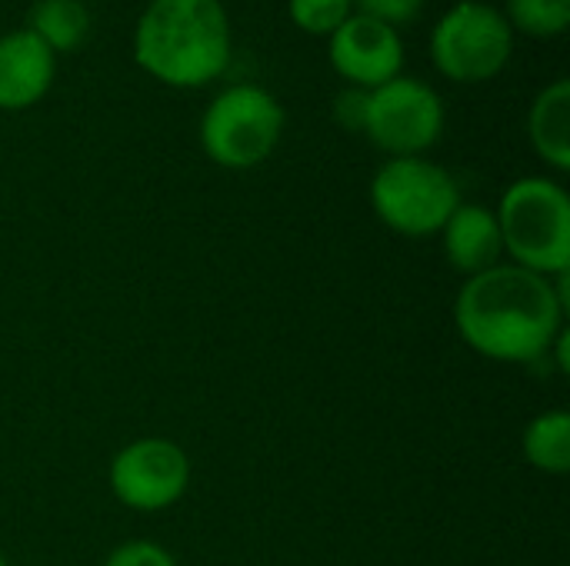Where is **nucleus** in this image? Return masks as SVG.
Instances as JSON below:
<instances>
[{"instance_id": "1", "label": "nucleus", "mask_w": 570, "mask_h": 566, "mask_svg": "<svg viewBox=\"0 0 570 566\" xmlns=\"http://www.w3.org/2000/svg\"><path fill=\"white\" fill-rule=\"evenodd\" d=\"M568 307V274L541 277L518 264H498L461 284L454 327L484 360L538 364L551 357Z\"/></svg>"}, {"instance_id": "2", "label": "nucleus", "mask_w": 570, "mask_h": 566, "mask_svg": "<svg viewBox=\"0 0 570 566\" xmlns=\"http://www.w3.org/2000/svg\"><path fill=\"white\" fill-rule=\"evenodd\" d=\"M130 50L134 63L164 87H207L230 67V13L224 0H150L134 23Z\"/></svg>"}, {"instance_id": "3", "label": "nucleus", "mask_w": 570, "mask_h": 566, "mask_svg": "<svg viewBox=\"0 0 570 566\" xmlns=\"http://www.w3.org/2000/svg\"><path fill=\"white\" fill-rule=\"evenodd\" d=\"M504 254L541 277L570 270V197L554 177H518L494 210Z\"/></svg>"}, {"instance_id": "4", "label": "nucleus", "mask_w": 570, "mask_h": 566, "mask_svg": "<svg viewBox=\"0 0 570 566\" xmlns=\"http://www.w3.org/2000/svg\"><path fill=\"white\" fill-rule=\"evenodd\" d=\"M287 113L261 83H230L210 97L200 113L197 137L204 153L224 170L261 167L284 137Z\"/></svg>"}, {"instance_id": "5", "label": "nucleus", "mask_w": 570, "mask_h": 566, "mask_svg": "<svg viewBox=\"0 0 570 566\" xmlns=\"http://www.w3.org/2000/svg\"><path fill=\"white\" fill-rule=\"evenodd\" d=\"M461 203L454 173L431 157H387L371 177L374 217L401 237H434Z\"/></svg>"}, {"instance_id": "6", "label": "nucleus", "mask_w": 570, "mask_h": 566, "mask_svg": "<svg viewBox=\"0 0 570 566\" xmlns=\"http://www.w3.org/2000/svg\"><path fill=\"white\" fill-rule=\"evenodd\" d=\"M514 37L501 7L488 0H458L431 27L428 53L441 77L454 83H484L511 63Z\"/></svg>"}, {"instance_id": "7", "label": "nucleus", "mask_w": 570, "mask_h": 566, "mask_svg": "<svg viewBox=\"0 0 570 566\" xmlns=\"http://www.w3.org/2000/svg\"><path fill=\"white\" fill-rule=\"evenodd\" d=\"M444 100L421 77L401 73L367 90L364 137L387 157H428L444 137Z\"/></svg>"}, {"instance_id": "8", "label": "nucleus", "mask_w": 570, "mask_h": 566, "mask_svg": "<svg viewBox=\"0 0 570 566\" xmlns=\"http://www.w3.org/2000/svg\"><path fill=\"white\" fill-rule=\"evenodd\" d=\"M110 494L137 514L170 510L190 487V457L167 437H140L120 447L107 467Z\"/></svg>"}, {"instance_id": "9", "label": "nucleus", "mask_w": 570, "mask_h": 566, "mask_svg": "<svg viewBox=\"0 0 570 566\" xmlns=\"http://www.w3.org/2000/svg\"><path fill=\"white\" fill-rule=\"evenodd\" d=\"M327 60L347 87L374 90L404 73V40L401 30L364 13H351L327 37Z\"/></svg>"}, {"instance_id": "10", "label": "nucleus", "mask_w": 570, "mask_h": 566, "mask_svg": "<svg viewBox=\"0 0 570 566\" xmlns=\"http://www.w3.org/2000/svg\"><path fill=\"white\" fill-rule=\"evenodd\" d=\"M57 77V53L27 27L0 33V110L37 107Z\"/></svg>"}, {"instance_id": "11", "label": "nucleus", "mask_w": 570, "mask_h": 566, "mask_svg": "<svg viewBox=\"0 0 570 566\" xmlns=\"http://www.w3.org/2000/svg\"><path fill=\"white\" fill-rule=\"evenodd\" d=\"M441 244L448 264L468 280L478 277L491 267L501 264L504 244H501V227L491 207L484 203H458V210L448 217L441 227Z\"/></svg>"}, {"instance_id": "12", "label": "nucleus", "mask_w": 570, "mask_h": 566, "mask_svg": "<svg viewBox=\"0 0 570 566\" xmlns=\"http://www.w3.org/2000/svg\"><path fill=\"white\" fill-rule=\"evenodd\" d=\"M528 140L534 153L558 173L570 170V80L548 83L528 110Z\"/></svg>"}, {"instance_id": "13", "label": "nucleus", "mask_w": 570, "mask_h": 566, "mask_svg": "<svg viewBox=\"0 0 570 566\" xmlns=\"http://www.w3.org/2000/svg\"><path fill=\"white\" fill-rule=\"evenodd\" d=\"M23 27L57 57L73 53L90 37V7L83 0H33Z\"/></svg>"}, {"instance_id": "14", "label": "nucleus", "mask_w": 570, "mask_h": 566, "mask_svg": "<svg viewBox=\"0 0 570 566\" xmlns=\"http://www.w3.org/2000/svg\"><path fill=\"white\" fill-rule=\"evenodd\" d=\"M524 460L548 474L564 477L570 470V414L568 410H544L538 414L521 434Z\"/></svg>"}, {"instance_id": "15", "label": "nucleus", "mask_w": 570, "mask_h": 566, "mask_svg": "<svg viewBox=\"0 0 570 566\" xmlns=\"http://www.w3.org/2000/svg\"><path fill=\"white\" fill-rule=\"evenodd\" d=\"M514 33L551 40L570 27V0H508L501 7Z\"/></svg>"}, {"instance_id": "16", "label": "nucleus", "mask_w": 570, "mask_h": 566, "mask_svg": "<svg viewBox=\"0 0 570 566\" xmlns=\"http://www.w3.org/2000/svg\"><path fill=\"white\" fill-rule=\"evenodd\" d=\"M354 13V0H287V17L311 37H331Z\"/></svg>"}, {"instance_id": "17", "label": "nucleus", "mask_w": 570, "mask_h": 566, "mask_svg": "<svg viewBox=\"0 0 570 566\" xmlns=\"http://www.w3.org/2000/svg\"><path fill=\"white\" fill-rule=\"evenodd\" d=\"M428 0H354V13H364L371 20H381L394 30L414 23L424 13Z\"/></svg>"}, {"instance_id": "18", "label": "nucleus", "mask_w": 570, "mask_h": 566, "mask_svg": "<svg viewBox=\"0 0 570 566\" xmlns=\"http://www.w3.org/2000/svg\"><path fill=\"white\" fill-rule=\"evenodd\" d=\"M104 566H177V560L154 540H127L107 554Z\"/></svg>"}, {"instance_id": "19", "label": "nucleus", "mask_w": 570, "mask_h": 566, "mask_svg": "<svg viewBox=\"0 0 570 566\" xmlns=\"http://www.w3.org/2000/svg\"><path fill=\"white\" fill-rule=\"evenodd\" d=\"M364 117H367V90L344 87L334 97V120L351 133H364Z\"/></svg>"}, {"instance_id": "20", "label": "nucleus", "mask_w": 570, "mask_h": 566, "mask_svg": "<svg viewBox=\"0 0 570 566\" xmlns=\"http://www.w3.org/2000/svg\"><path fill=\"white\" fill-rule=\"evenodd\" d=\"M0 566H7V557H3V554H0Z\"/></svg>"}]
</instances>
